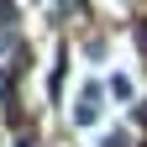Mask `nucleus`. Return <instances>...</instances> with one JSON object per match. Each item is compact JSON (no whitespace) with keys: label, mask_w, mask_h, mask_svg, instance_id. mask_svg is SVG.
Listing matches in <instances>:
<instances>
[{"label":"nucleus","mask_w":147,"mask_h":147,"mask_svg":"<svg viewBox=\"0 0 147 147\" xmlns=\"http://www.w3.org/2000/svg\"><path fill=\"white\" fill-rule=\"evenodd\" d=\"M74 121H79V126H95V121H100V89H84V95H79Z\"/></svg>","instance_id":"nucleus-1"}]
</instances>
